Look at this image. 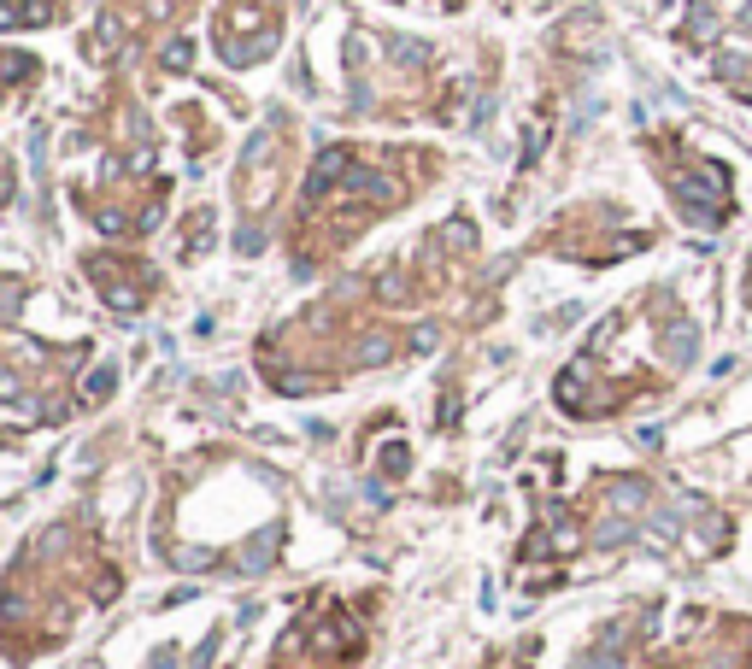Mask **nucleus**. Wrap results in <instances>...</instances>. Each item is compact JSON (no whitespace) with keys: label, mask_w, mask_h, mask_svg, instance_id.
I'll list each match as a JSON object with an SVG mask.
<instances>
[{"label":"nucleus","mask_w":752,"mask_h":669,"mask_svg":"<svg viewBox=\"0 0 752 669\" xmlns=\"http://www.w3.org/2000/svg\"><path fill=\"white\" fill-rule=\"evenodd\" d=\"M383 464H388V475H406V446H388Z\"/></svg>","instance_id":"f03ea898"},{"label":"nucleus","mask_w":752,"mask_h":669,"mask_svg":"<svg viewBox=\"0 0 752 669\" xmlns=\"http://www.w3.org/2000/svg\"><path fill=\"white\" fill-rule=\"evenodd\" d=\"M188 59H194V42H177V47L165 54V65H188Z\"/></svg>","instance_id":"7ed1b4c3"},{"label":"nucleus","mask_w":752,"mask_h":669,"mask_svg":"<svg viewBox=\"0 0 752 669\" xmlns=\"http://www.w3.org/2000/svg\"><path fill=\"white\" fill-rule=\"evenodd\" d=\"M112 393V370H95V376H83V400H106Z\"/></svg>","instance_id":"f257e3e1"}]
</instances>
